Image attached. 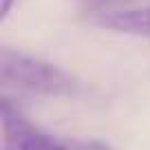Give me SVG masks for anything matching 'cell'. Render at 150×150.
Segmentation results:
<instances>
[{
	"label": "cell",
	"mask_w": 150,
	"mask_h": 150,
	"mask_svg": "<svg viewBox=\"0 0 150 150\" xmlns=\"http://www.w3.org/2000/svg\"><path fill=\"white\" fill-rule=\"evenodd\" d=\"M0 82L2 86H13L18 91L51 97L73 95L77 91L75 77L62 71L60 66L22 55L11 49L0 51Z\"/></svg>",
	"instance_id": "6da1fadb"
},
{
	"label": "cell",
	"mask_w": 150,
	"mask_h": 150,
	"mask_svg": "<svg viewBox=\"0 0 150 150\" xmlns=\"http://www.w3.org/2000/svg\"><path fill=\"white\" fill-rule=\"evenodd\" d=\"M2 150H69V141L47 135L35 128L9 99H2Z\"/></svg>",
	"instance_id": "7a4b0ae2"
},
{
	"label": "cell",
	"mask_w": 150,
	"mask_h": 150,
	"mask_svg": "<svg viewBox=\"0 0 150 150\" xmlns=\"http://www.w3.org/2000/svg\"><path fill=\"white\" fill-rule=\"evenodd\" d=\"M95 22L104 29L128 35L150 38V7L144 9H108L95 16Z\"/></svg>",
	"instance_id": "3957f363"
},
{
	"label": "cell",
	"mask_w": 150,
	"mask_h": 150,
	"mask_svg": "<svg viewBox=\"0 0 150 150\" xmlns=\"http://www.w3.org/2000/svg\"><path fill=\"white\" fill-rule=\"evenodd\" d=\"M128 2H132V0H80V5L84 7V9L88 11H108L112 9V7L117 5H128Z\"/></svg>",
	"instance_id": "277c9868"
},
{
	"label": "cell",
	"mask_w": 150,
	"mask_h": 150,
	"mask_svg": "<svg viewBox=\"0 0 150 150\" xmlns=\"http://www.w3.org/2000/svg\"><path fill=\"white\" fill-rule=\"evenodd\" d=\"M69 150H110V148L104 141H95V139H71Z\"/></svg>",
	"instance_id": "5b68a950"
},
{
	"label": "cell",
	"mask_w": 150,
	"mask_h": 150,
	"mask_svg": "<svg viewBox=\"0 0 150 150\" xmlns=\"http://www.w3.org/2000/svg\"><path fill=\"white\" fill-rule=\"evenodd\" d=\"M11 5H13V0H0V20H5L7 13H9Z\"/></svg>",
	"instance_id": "8992f818"
}]
</instances>
